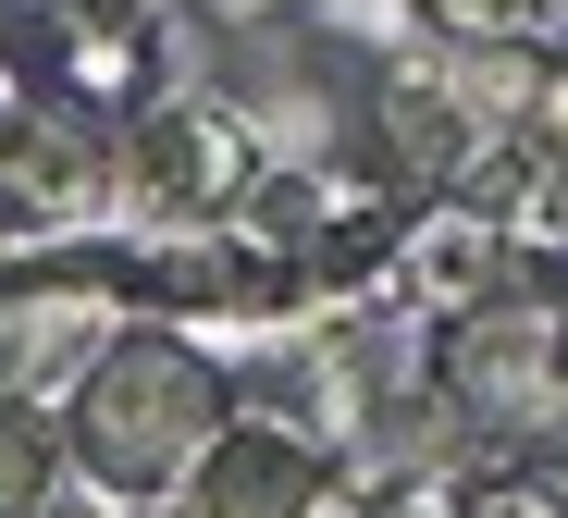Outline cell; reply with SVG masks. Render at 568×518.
<instances>
[{"label":"cell","mask_w":568,"mask_h":518,"mask_svg":"<svg viewBox=\"0 0 568 518\" xmlns=\"http://www.w3.org/2000/svg\"><path fill=\"white\" fill-rule=\"evenodd\" d=\"M235 420V370L211 358V334L185 322H124L100 358H87L62 395H50V433H62V481L100 494V506H161L185 481L211 433Z\"/></svg>","instance_id":"obj_1"},{"label":"cell","mask_w":568,"mask_h":518,"mask_svg":"<svg viewBox=\"0 0 568 518\" xmlns=\"http://www.w3.org/2000/svg\"><path fill=\"white\" fill-rule=\"evenodd\" d=\"M433 395L469 433H556L568 420V260L507 247V272L433 322Z\"/></svg>","instance_id":"obj_2"},{"label":"cell","mask_w":568,"mask_h":518,"mask_svg":"<svg viewBox=\"0 0 568 518\" xmlns=\"http://www.w3.org/2000/svg\"><path fill=\"white\" fill-rule=\"evenodd\" d=\"M247 173H260V124L235 99H136L124 124H100V185L136 211V235L223 223Z\"/></svg>","instance_id":"obj_3"},{"label":"cell","mask_w":568,"mask_h":518,"mask_svg":"<svg viewBox=\"0 0 568 518\" xmlns=\"http://www.w3.org/2000/svg\"><path fill=\"white\" fill-rule=\"evenodd\" d=\"M149 518H358V494H346L322 420H272V407L235 395V420L185 457V481Z\"/></svg>","instance_id":"obj_4"},{"label":"cell","mask_w":568,"mask_h":518,"mask_svg":"<svg viewBox=\"0 0 568 518\" xmlns=\"http://www.w3.org/2000/svg\"><path fill=\"white\" fill-rule=\"evenodd\" d=\"M38 99L62 124H124L136 99H161V26L149 13H100V0H62V13H38Z\"/></svg>","instance_id":"obj_5"},{"label":"cell","mask_w":568,"mask_h":518,"mask_svg":"<svg viewBox=\"0 0 568 518\" xmlns=\"http://www.w3.org/2000/svg\"><path fill=\"white\" fill-rule=\"evenodd\" d=\"M62 494V433L38 395H0V518H50Z\"/></svg>","instance_id":"obj_6"},{"label":"cell","mask_w":568,"mask_h":518,"mask_svg":"<svg viewBox=\"0 0 568 518\" xmlns=\"http://www.w3.org/2000/svg\"><path fill=\"white\" fill-rule=\"evenodd\" d=\"M408 13L445 50H531V38H556V0H408Z\"/></svg>","instance_id":"obj_7"},{"label":"cell","mask_w":568,"mask_h":518,"mask_svg":"<svg viewBox=\"0 0 568 518\" xmlns=\"http://www.w3.org/2000/svg\"><path fill=\"white\" fill-rule=\"evenodd\" d=\"M457 518H568V506H556L544 481H469V506H457Z\"/></svg>","instance_id":"obj_8"},{"label":"cell","mask_w":568,"mask_h":518,"mask_svg":"<svg viewBox=\"0 0 568 518\" xmlns=\"http://www.w3.org/2000/svg\"><path fill=\"white\" fill-rule=\"evenodd\" d=\"M13 13H26V26H38V13H62V0H13Z\"/></svg>","instance_id":"obj_9"}]
</instances>
